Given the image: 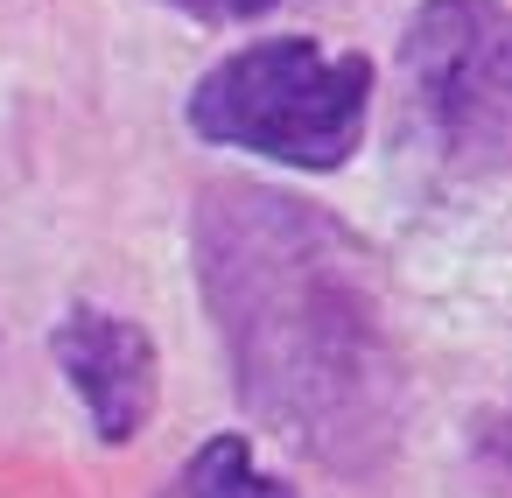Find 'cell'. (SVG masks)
I'll list each match as a JSON object with an SVG mask.
<instances>
[{
    "mask_svg": "<svg viewBox=\"0 0 512 498\" xmlns=\"http://www.w3.org/2000/svg\"><path fill=\"white\" fill-rule=\"evenodd\" d=\"M190 246L239 407L316 470L379 477L400 449L407 372L365 239L309 197L204 183Z\"/></svg>",
    "mask_w": 512,
    "mask_h": 498,
    "instance_id": "cell-1",
    "label": "cell"
},
{
    "mask_svg": "<svg viewBox=\"0 0 512 498\" xmlns=\"http://www.w3.org/2000/svg\"><path fill=\"white\" fill-rule=\"evenodd\" d=\"M50 358L71 379V393L85 400V421L106 449H127L148 421H155V393H162V358L155 337L99 302H71L64 323L50 330Z\"/></svg>",
    "mask_w": 512,
    "mask_h": 498,
    "instance_id": "cell-4",
    "label": "cell"
},
{
    "mask_svg": "<svg viewBox=\"0 0 512 498\" xmlns=\"http://www.w3.org/2000/svg\"><path fill=\"white\" fill-rule=\"evenodd\" d=\"M190 134L211 148H246L260 162L330 176L358 155L372 120V57L323 50L316 36H260L218 57L183 106Z\"/></svg>",
    "mask_w": 512,
    "mask_h": 498,
    "instance_id": "cell-2",
    "label": "cell"
},
{
    "mask_svg": "<svg viewBox=\"0 0 512 498\" xmlns=\"http://www.w3.org/2000/svg\"><path fill=\"white\" fill-rule=\"evenodd\" d=\"M400 71L442 162L498 176L512 141V22L498 0H421L400 36Z\"/></svg>",
    "mask_w": 512,
    "mask_h": 498,
    "instance_id": "cell-3",
    "label": "cell"
},
{
    "mask_svg": "<svg viewBox=\"0 0 512 498\" xmlns=\"http://www.w3.org/2000/svg\"><path fill=\"white\" fill-rule=\"evenodd\" d=\"M162 8H176V15H190V22H218V29H232V22H260V15H274L281 0H162Z\"/></svg>",
    "mask_w": 512,
    "mask_h": 498,
    "instance_id": "cell-6",
    "label": "cell"
},
{
    "mask_svg": "<svg viewBox=\"0 0 512 498\" xmlns=\"http://www.w3.org/2000/svg\"><path fill=\"white\" fill-rule=\"evenodd\" d=\"M155 498H295V484H288V477H274V470L260 463L253 435L225 428V435L197 442V449H190V463H183Z\"/></svg>",
    "mask_w": 512,
    "mask_h": 498,
    "instance_id": "cell-5",
    "label": "cell"
}]
</instances>
